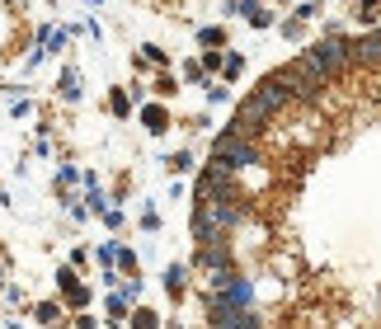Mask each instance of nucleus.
Masks as SVG:
<instances>
[{
    "label": "nucleus",
    "instance_id": "1",
    "mask_svg": "<svg viewBox=\"0 0 381 329\" xmlns=\"http://www.w3.org/2000/svg\"><path fill=\"white\" fill-rule=\"evenodd\" d=\"M212 160H222V165H231V170H254V165H264V151H259V141L250 137H236L231 127H226L222 137L212 141Z\"/></svg>",
    "mask_w": 381,
    "mask_h": 329
},
{
    "label": "nucleus",
    "instance_id": "2",
    "mask_svg": "<svg viewBox=\"0 0 381 329\" xmlns=\"http://www.w3.org/2000/svg\"><path fill=\"white\" fill-rule=\"evenodd\" d=\"M137 329H156V315H151V311H137Z\"/></svg>",
    "mask_w": 381,
    "mask_h": 329
}]
</instances>
